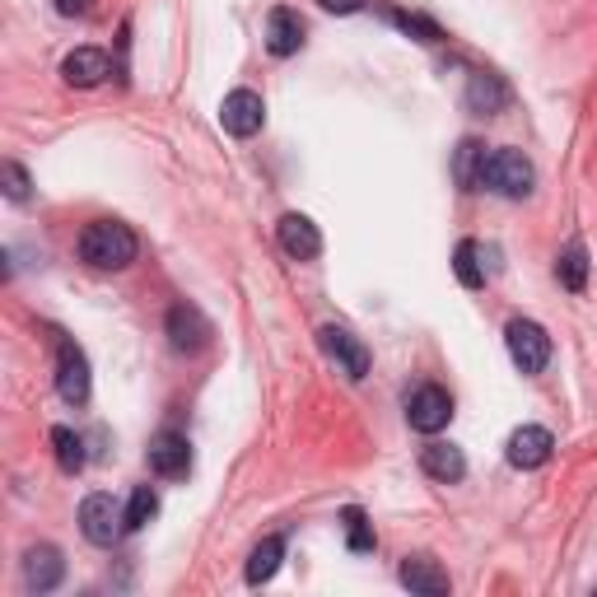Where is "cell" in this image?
Returning a JSON list of instances; mask_svg holds the SVG:
<instances>
[{"instance_id": "cell-27", "label": "cell", "mask_w": 597, "mask_h": 597, "mask_svg": "<svg viewBox=\"0 0 597 597\" xmlns=\"http://www.w3.org/2000/svg\"><path fill=\"white\" fill-rule=\"evenodd\" d=\"M392 19H397V24H402L411 38H420V42H444V29H439L434 19H425V14H406V10H397Z\"/></svg>"}, {"instance_id": "cell-23", "label": "cell", "mask_w": 597, "mask_h": 597, "mask_svg": "<svg viewBox=\"0 0 597 597\" xmlns=\"http://www.w3.org/2000/svg\"><path fill=\"white\" fill-rule=\"evenodd\" d=\"M453 271H457V280L467 285V290H481L485 285V267H481V248L472 238H462L457 243V253H453Z\"/></svg>"}, {"instance_id": "cell-18", "label": "cell", "mask_w": 597, "mask_h": 597, "mask_svg": "<svg viewBox=\"0 0 597 597\" xmlns=\"http://www.w3.org/2000/svg\"><path fill=\"white\" fill-rule=\"evenodd\" d=\"M504 103H508V84H504L500 75L476 71V75L467 80V107H472V113L495 117V113H504Z\"/></svg>"}, {"instance_id": "cell-2", "label": "cell", "mask_w": 597, "mask_h": 597, "mask_svg": "<svg viewBox=\"0 0 597 597\" xmlns=\"http://www.w3.org/2000/svg\"><path fill=\"white\" fill-rule=\"evenodd\" d=\"M533 183H537V168H533V159H527L523 150L500 145V150L485 154V164H481V187L508 196V202H523V196L533 192Z\"/></svg>"}, {"instance_id": "cell-8", "label": "cell", "mask_w": 597, "mask_h": 597, "mask_svg": "<svg viewBox=\"0 0 597 597\" xmlns=\"http://www.w3.org/2000/svg\"><path fill=\"white\" fill-rule=\"evenodd\" d=\"M56 392L71 406L90 402V360H84V350L75 341H61V350H56Z\"/></svg>"}, {"instance_id": "cell-15", "label": "cell", "mask_w": 597, "mask_h": 597, "mask_svg": "<svg viewBox=\"0 0 597 597\" xmlns=\"http://www.w3.org/2000/svg\"><path fill=\"white\" fill-rule=\"evenodd\" d=\"M65 579V560L56 546H29L24 550V584L33 593H52Z\"/></svg>"}, {"instance_id": "cell-4", "label": "cell", "mask_w": 597, "mask_h": 597, "mask_svg": "<svg viewBox=\"0 0 597 597\" xmlns=\"http://www.w3.org/2000/svg\"><path fill=\"white\" fill-rule=\"evenodd\" d=\"M504 346H508V360H514L523 373H542L550 360V337L546 327L533 318H514L504 327Z\"/></svg>"}, {"instance_id": "cell-16", "label": "cell", "mask_w": 597, "mask_h": 597, "mask_svg": "<svg viewBox=\"0 0 597 597\" xmlns=\"http://www.w3.org/2000/svg\"><path fill=\"white\" fill-rule=\"evenodd\" d=\"M420 467H425V476L453 485V481L467 476V457H462V449H453V444H425L420 449Z\"/></svg>"}, {"instance_id": "cell-19", "label": "cell", "mask_w": 597, "mask_h": 597, "mask_svg": "<svg viewBox=\"0 0 597 597\" xmlns=\"http://www.w3.org/2000/svg\"><path fill=\"white\" fill-rule=\"evenodd\" d=\"M280 560H285V537H261L257 550L248 556V584L261 588V584H267L271 574L280 569Z\"/></svg>"}, {"instance_id": "cell-25", "label": "cell", "mask_w": 597, "mask_h": 597, "mask_svg": "<svg viewBox=\"0 0 597 597\" xmlns=\"http://www.w3.org/2000/svg\"><path fill=\"white\" fill-rule=\"evenodd\" d=\"M346 546L350 550H360V556H364V550H373V546H379V537H373V523L364 518V508H346Z\"/></svg>"}, {"instance_id": "cell-13", "label": "cell", "mask_w": 597, "mask_h": 597, "mask_svg": "<svg viewBox=\"0 0 597 597\" xmlns=\"http://www.w3.org/2000/svg\"><path fill=\"white\" fill-rule=\"evenodd\" d=\"M280 248L290 253L295 261H313L322 253V234H318V225L308 215L290 210V215H280Z\"/></svg>"}, {"instance_id": "cell-10", "label": "cell", "mask_w": 597, "mask_h": 597, "mask_svg": "<svg viewBox=\"0 0 597 597\" xmlns=\"http://www.w3.org/2000/svg\"><path fill=\"white\" fill-rule=\"evenodd\" d=\"M107 75H113V56L103 48H75L61 61V80L71 84V90H99Z\"/></svg>"}, {"instance_id": "cell-1", "label": "cell", "mask_w": 597, "mask_h": 597, "mask_svg": "<svg viewBox=\"0 0 597 597\" xmlns=\"http://www.w3.org/2000/svg\"><path fill=\"white\" fill-rule=\"evenodd\" d=\"M141 253V238L131 234V225L122 219H94L90 229L80 234V257L90 261L94 271H126Z\"/></svg>"}, {"instance_id": "cell-28", "label": "cell", "mask_w": 597, "mask_h": 597, "mask_svg": "<svg viewBox=\"0 0 597 597\" xmlns=\"http://www.w3.org/2000/svg\"><path fill=\"white\" fill-rule=\"evenodd\" d=\"M56 10L65 14V19H84V14H94V0H56Z\"/></svg>"}, {"instance_id": "cell-11", "label": "cell", "mask_w": 597, "mask_h": 597, "mask_svg": "<svg viewBox=\"0 0 597 597\" xmlns=\"http://www.w3.org/2000/svg\"><path fill=\"white\" fill-rule=\"evenodd\" d=\"M550 449H556V439H550V430L542 425H523L508 434V467H518V472H537L550 462Z\"/></svg>"}, {"instance_id": "cell-26", "label": "cell", "mask_w": 597, "mask_h": 597, "mask_svg": "<svg viewBox=\"0 0 597 597\" xmlns=\"http://www.w3.org/2000/svg\"><path fill=\"white\" fill-rule=\"evenodd\" d=\"M0 187H6V196H10L14 206H24L29 196H33V183H29L24 164H14V159H6V164H0Z\"/></svg>"}, {"instance_id": "cell-29", "label": "cell", "mask_w": 597, "mask_h": 597, "mask_svg": "<svg viewBox=\"0 0 597 597\" xmlns=\"http://www.w3.org/2000/svg\"><path fill=\"white\" fill-rule=\"evenodd\" d=\"M318 6L331 14H356V10H364V0H318Z\"/></svg>"}, {"instance_id": "cell-9", "label": "cell", "mask_w": 597, "mask_h": 597, "mask_svg": "<svg viewBox=\"0 0 597 597\" xmlns=\"http://www.w3.org/2000/svg\"><path fill=\"white\" fill-rule=\"evenodd\" d=\"M150 472L164 476V481H183L192 472V444H187V434H178V430L154 434L150 439Z\"/></svg>"}, {"instance_id": "cell-3", "label": "cell", "mask_w": 597, "mask_h": 597, "mask_svg": "<svg viewBox=\"0 0 597 597\" xmlns=\"http://www.w3.org/2000/svg\"><path fill=\"white\" fill-rule=\"evenodd\" d=\"M318 346H322V356L346 373V379H356V383L369 379V364H373V360H369V346H364L350 327H337V322L318 327Z\"/></svg>"}, {"instance_id": "cell-6", "label": "cell", "mask_w": 597, "mask_h": 597, "mask_svg": "<svg viewBox=\"0 0 597 597\" xmlns=\"http://www.w3.org/2000/svg\"><path fill=\"white\" fill-rule=\"evenodd\" d=\"M406 420H411V430H420V434H439L453 420V397L439 383H420L406 397Z\"/></svg>"}, {"instance_id": "cell-14", "label": "cell", "mask_w": 597, "mask_h": 597, "mask_svg": "<svg viewBox=\"0 0 597 597\" xmlns=\"http://www.w3.org/2000/svg\"><path fill=\"white\" fill-rule=\"evenodd\" d=\"M303 19H299V10H290V6H276L271 14H267V52L271 56H295L299 48H303Z\"/></svg>"}, {"instance_id": "cell-5", "label": "cell", "mask_w": 597, "mask_h": 597, "mask_svg": "<svg viewBox=\"0 0 597 597\" xmlns=\"http://www.w3.org/2000/svg\"><path fill=\"white\" fill-rule=\"evenodd\" d=\"M80 533L84 542H94V546H113L122 533H126V508H117L113 495H84L80 504Z\"/></svg>"}, {"instance_id": "cell-17", "label": "cell", "mask_w": 597, "mask_h": 597, "mask_svg": "<svg viewBox=\"0 0 597 597\" xmlns=\"http://www.w3.org/2000/svg\"><path fill=\"white\" fill-rule=\"evenodd\" d=\"M397 579H402L411 593H434V597L453 588V584H449V574L439 569L430 556H406L402 569H397Z\"/></svg>"}, {"instance_id": "cell-20", "label": "cell", "mask_w": 597, "mask_h": 597, "mask_svg": "<svg viewBox=\"0 0 597 597\" xmlns=\"http://www.w3.org/2000/svg\"><path fill=\"white\" fill-rule=\"evenodd\" d=\"M52 449H56V467L65 476H80L84 472V439L71 425H56L52 430Z\"/></svg>"}, {"instance_id": "cell-12", "label": "cell", "mask_w": 597, "mask_h": 597, "mask_svg": "<svg viewBox=\"0 0 597 597\" xmlns=\"http://www.w3.org/2000/svg\"><path fill=\"white\" fill-rule=\"evenodd\" d=\"M168 341H173V350H183V356H196V350H206L210 322L202 318V308L173 303V308H168Z\"/></svg>"}, {"instance_id": "cell-7", "label": "cell", "mask_w": 597, "mask_h": 597, "mask_svg": "<svg viewBox=\"0 0 597 597\" xmlns=\"http://www.w3.org/2000/svg\"><path fill=\"white\" fill-rule=\"evenodd\" d=\"M261 122H267V103H261L257 90H234V94H225V103H219V126L238 141L257 136Z\"/></svg>"}, {"instance_id": "cell-24", "label": "cell", "mask_w": 597, "mask_h": 597, "mask_svg": "<svg viewBox=\"0 0 597 597\" xmlns=\"http://www.w3.org/2000/svg\"><path fill=\"white\" fill-rule=\"evenodd\" d=\"M481 164H485V150H481V141H462L457 145V164H453V178L462 183V187H481Z\"/></svg>"}, {"instance_id": "cell-21", "label": "cell", "mask_w": 597, "mask_h": 597, "mask_svg": "<svg viewBox=\"0 0 597 597\" xmlns=\"http://www.w3.org/2000/svg\"><path fill=\"white\" fill-rule=\"evenodd\" d=\"M159 518V495H154V485H136L126 500V533H141Z\"/></svg>"}, {"instance_id": "cell-22", "label": "cell", "mask_w": 597, "mask_h": 597, "mask_svg": "<svg viewBox=\"0 0 597 597\" xmlns=\"http://www.w3.org/2000/svg\"><path fill=\"white\" fill-rule=\"evenodd\" d=\"M556 276H560L565 290H574V295L584 290V285H588V253H584V243H569V248L560 253Z\"/></svg>"}]
</instances>
